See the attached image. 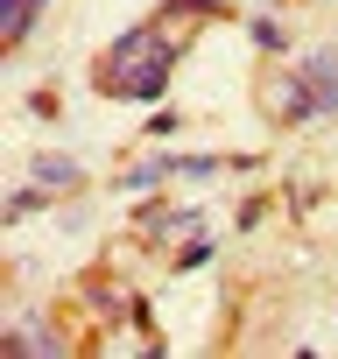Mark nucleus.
Wrapping results in <instances>:
<instances>
[{"label": "nucleus", "instance_id": "obj_1", "mask_svg": "<svg viewBox=\"0 0 338 359\" xmlns=\"http://www.w3.org/2000/svg\"><path fill=\"white\" fill-rule=\"evenodd\" d=\"M169 64H177V43H169L162 29H127V36L106 50L99 78H106V92H120V99H162V92H169Z\"/></svg>", "mask_w": 338, "mask_h": 359}, {"label": "nucleus", "instance_id": "obj_2", "mask_svg": "<svg viewBox=\"0 0 338 359\" xmlns=\"http://www.w3.org/2000/svg\"><path fill=\"white\" fill-rule=\"evenodd\" d=\"M296 71L310 78V92H317V106L331 113V106H338V43H331V50H310V57H303Z\"/></svg>", "mask_w": 338, "mask_h": 359}, {"label": "nucleus", "instance_id": "obj_3", "mask_svg": "<svg viewBox=\"0 0 338 359\" xmlns=\"http://www.w3.org/2000/svg\"><path fill=\"white\" fill-rule=\"evenodd\" d=\"M29 15H36V0H0V43L8 50L29 36Z\"/></svg>", "mask_w": 338, "mask_h": 359}, {"label": "nucleus", "instance_id": "obj_4", "mask_svg": "<svg viewBox=\"0 0 338 359\" xmlns=\"http://www.w3.org/2000/svg\"><path fill=\"white\" fill-rule=\"evenodd\" d=\"M36 184H71V191H78L85 169H78L71 155H36Z\"/></svg>", "mask_w": 338, "mask_h": 359}, {"label": "nucleus", "instance_id": "obj_5", "mask_svg": "<svg viewBox=\"0 0 338 359\" xmlns=\"http://www.w3.org/2000/svg\"><path fill=\"white\" fill-rule=\"evenodd\" d=\"M162 176H177V155H155V162H134V169H127V191H148V184H162Z\"/></svg>", "mask_w": 338, "mask_h": 359}, {"label": "nucleus", "instance_id": "obj_6", "mask_svg": "<svg viewBox=\"0 0 338 359\" xmlns=\"http://www.w3.org/2000/svg\"><path fill=\"white\" fill-rule=\"evenodd\" d=\"M36 205H43V191H15V198H8V226H15V219H29Z\"/></svg>", "mask_w": 338, "mask_h": 359}, {"label": "nucleus", "instance_id": "obj_7", "mask_svg": "<svg viewBox=\"0 0 338 359\" xmlns=\"http://www.w3.org/2000/svg\"><path fill=\"white\" fill-rule=\"evenodd\" d=\"M254 43H261V50H282V43H289V36H282V29H275V22H268V15H261V22H254Z\"/></svg>", "mask_w": 338, "mask_h": 359}]
</instances>
